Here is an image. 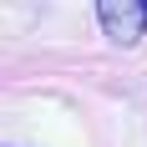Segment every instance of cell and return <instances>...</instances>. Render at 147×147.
I'll use <instances>...</instances> for the list:
<instances>
[{
  "instance_id": "cell-1",
  "label": "cell",
  "mask_w": 147,
  "mask_h": 147,
  "mask_svg": "<svg viewBox=\"0 0 147 147\" xmlns=\"http://www.w3.org/2000/svg\"><path fill=\"white\" fill-rule=\"evenodd\" d=\"M96 20L117 46H137L147 30V0H96Z\"/></svg>"
}]
</instances>
